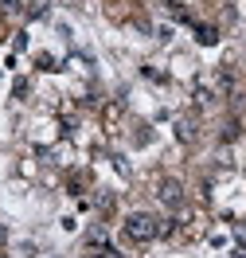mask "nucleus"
Instances as JSON below:
<instances>
[{"label":"nucleus","instance_id":"nucleus-5","mask_svg":"<svg viewBox=\"0 0 246 258\" xmlns=\"http://www.w3.org/2000/svg\"><path fill=\"white\" fill-rule=\"evenodd\" d=\"M234 137H238V121H227L223 125V141H234Z\"/></svg>","mask_w":246,"mask_h":258},{"label":"nucleus","instance_id":"nucleus-2","mask_svg":"<svg viewBox=\"0 0 246 258\" xmlns=\"http://www.w3.org/2000/svg\"><path fill=\"white\" fill-rule=\"evenodd\" d=\"M156 196H160V204H168V208H180V204H184V188H180V180H160Z\"/></svg>","mask_w":246,"mask_h":258},{"label":"nucleus","instance_id":"nucleus-7","mask_svg":"<svg viewBox=\"0 0 246 258\" xmlns=\"http://www.w3.org/2000/svg\"><path fill=\"white\" fill-rule=\"evenodd\" d=\"M234 239H238V242L246 246V223H234Z\"/></svg>","mask_w":246,"mask_h":258},{"label":"nucleus","instance_id":"nucleus-3","mask_svg":"<svg viewBox=\"0 0 246 258\" xmlns=\"http://www.w3.org/2000/svg\"><path fill=\"white\" fill-rule=\"evenodd\" d=\"M176 137H180L184 145H192V141H196V121H192V117H180V125H176Z\"/></svg>","mask_w":246,"mask_h":258},{"label":"nucleus","instance_id":"nucleus-1","mask_svg":"<svg viewBox=\"0 0 246 258\" xmlns=\"http://www.w3.org/2000/svg\"><path fill=\"white\" fill-rule=\"evenodd\" d=\"M125 235H129L133 242H152L160 235V219H152L145 211H133L129 219H125Z\"/></svg>","mask_w":246,"mask_h":258},{"label":"nucleus","instance_id":"nucleus-4","mask_svg":"<svg viewBox=\"0 0 246 258\" xmlns=\"http://www.w3.org/2000/svg\"><path fill=\"white\" fill-rule=\"evenodd\" d=\"M196 39H199V43H203V47H211L215 39H219V32H215L211 24H199V28H196Z\"/></svg>","mask_w":246,"mask_h":258},{"label":"nucleus","instance_id":"nucleus-6","mask_svg":"<svg viewBox=\"0 0 246 258\" xmlns=\"http://www.w3.org/2000/svg\"><path fill=\"white\" fill-rule=\"evenodd\" d=\"M90 242H106V227H94V231H90Z\"/></svg>","mask_w":246,"mask_h":258}]
</instances>
